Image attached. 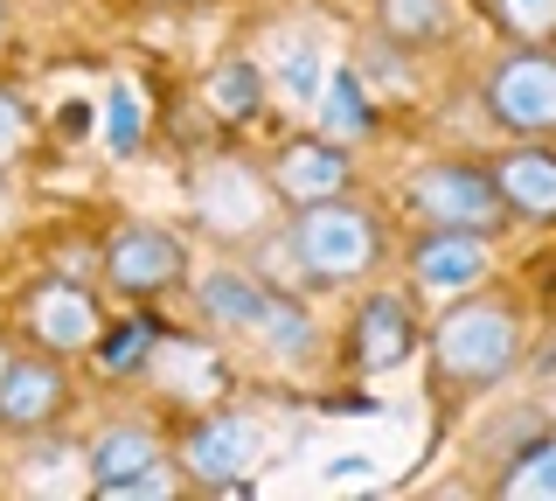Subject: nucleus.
<instances>
[{"mask_svg":"<svg viewBox=\"0 0 556 501\" xmlns=\"http://www.w3.org/2000/svg\"><path fill=\"white\" fill-rule=\"evenodd\" d=\"M286 251L313 292H341V286H362L382 265V223L348 196L300 202L292 230H286Z\"/></svg>","mask_w":556,"mask_h":501,"instance_id":"f03ea898","label":"nucleus"},{"mask_svg":"<svg viewBox=\"0 0 556 501\" xmlns=\"http://www.w3.org/2000/svg\"><path fill=\"white\" fill-rule=\"evenodd\" d=\"M265 306H271V286H257L251 272H237V265L208 272L195 286V314H202L208 335H223V341H251L257 321H265Z\"/></svg>","mask_w":556,"mask_h":501,"instance_id":"4468645a","label":"nucleus"},{"mask_svg":"<svg viewBox=\"0 0 556 501\" xmlns=\"http://www.w3.org/2000/svg\"><path fill=\"white\" fill-rule=\"evenodd\" d=\"M161 349V327L153 321H118V327H98L91 355H98V376H139Z\"/></svg>","mask_w":556,"mask_h":501,"instance_id":"412c9836","label":"nucleus"},{"mask_svg":"<svg viewBox=\"0 0 556 501\" xmlns=\"http://www.w3.org/2000/svg\"><path fill=\"white\" fill-rule=\"evenodd\" d=\"M417 349V314L404 292H362L355 321H348V370L355 376H390Z\"/></svg>","mask_w":556,"mask_h":501,"instance_id":"6e6552de","label":"nucleus"},{"mask_svg":"<svg viewBox=\"0 0 556 501\" xmlns=\"http://www.w3.org/2000/svg\"><path fill=\"white\" fill-rule=\"evenodd\" d=\"M494 22L515 42H549L556 36V0H494Z\"/></svg>","mask_w":556,"mask_h":501,"instance_id":"393cba45","label":"nucleus"},{"mask_svg":"<svg viewBox=\"0 0 556 501\" xmlns=\"http://www.w3.org/2000/svg\"><path fill=\"white\" fill-rule=\"evenodd\" d=\"M161 460H167V446H161V431H153V425H112V431H98V446L84 453V474H91L84 488L112 501L126 480H139L147 466H161Z\"/></svg>","mask_w":556,"mask_h":501,"instance_id":"2eb2a0df","label":"nucleus"},{"mask_svg":"<svg viewBox=\"0 0 556 501\" xmlns=\"http://www.w3.org/2000/svg\"><path fill=\"white\" fill-rule=\"evenodd\" d=\"M410 210L425 223H459V230H501L508 223V210H501V188L486 167L473 161H431L410 175Z\"/></svg>","mask_w":556,"mask_h":501,"instance_id":"39448f33","label":"nucleus"},{"mask_svg":"<svg viewBox=\"0 0 556 501\" xmlns=\"http://www.w3.org/2000/svg\"><path fill=\"white\" fill-rule=\"evenodd\" d=\"M271 196L278 202H327V196H348V181H355V161H348V147L341 140H286L278 147V161H271Z\"/></svg>","mask_w":556,"mask_h":501,"instance_id":"9b49d317","label":"nucleus"},{"mask_svg":"<svg viewBox=\"0 0 556 501\" xmlns=\"http://www.w3.org/2000/svg\"><path fill=\"white\" fill-rule=\"evenodd\" d=\"M265 98H271V84H265V71H257L251 57H230V63L208 71V105H216V118H230V126L257 118V112H265Z\"/></svg>","mask_w":556,"mask_h":501,"instance_id":"aec40b11","label":"nucleus"},{"mask_svg":"<svg viewBox=\"0 0 556 501\" xmlns=\"http://www.w3.org/2000/svg\"><path fill=\"white\" fill-rule=\"evenodd\" d=\"M70 404V376L49 355H8L0 362V431H42Z\"/></svg>","mask_w":556,"mask_h":501,"instance_id":"f8f14e48","label":"nucleus"},{"mask_svg":"<svg viewBox=\"0 0 556 501\" xmlns=\"http://www.w3.org/2000/svg\"><path fill=\"white\" fill-rule=\"evenodd\" d=\"M22 321H28V335L42 341L49 355H84L98 341V327H104V306L84 286H70V279H42L22 300Z\"/></svg>","mask_w":556,"mask_h":501,"instance_id":"9d476101","label":"nucleus"},{"mask_svg":"<svg viewBox=\"0 0 556 501\" xmlns=\"http://www.w3.org/2000/svg\"><path fill=\"white\" fill-rule=\"evenodd\" d=\"M501 501H556V431L535 439L529 453L508 460V474H501Z\"/></svg>","mask_w":556,"mask_h":501,"instance_id":"4be33fe9","label":"nucleus"},{"mask_svg":"<svg viewBox=\"0 0 556 501\" xmlns=\"http://www.w3.org/2000/svg\"><path fill=\"white\" fill-rule=\"evenodd\" d=\"M521 362V306L494 286H473L431 321V384L439 397H480Z\"/></svg>","mask_w":556,"mask_h":501,"instance_id":"f257e3e1","label":"nucleus"},{"mask_svg":"<svg viewBox=\"0 0 556 501\" xmlns=\"http://www.w3.org/2000/svg\"><path fill=\"white\" fill-rule=\"evenodd\" d=\"M0 362H8V349H0Z\"/></svg>","mask_w":556,"mask_h":501,"instance_id":"c85d7f7f","label":"nucleus"},{"mask_svg":"<svg viewBox=\"0 0 556 501\" xmlns=\"http://www.w3.org/2000/svg\"><path fill=\"white\" fill-rule=\"evenodd\" d=\"M486 118L515 140H535V133H556V49L543 42H515L508 57L486 71L480 84Z\"/></svg>","mask_w":556,"mask_h":501,"instance_id":"7ed1b4c3","label":"nucleus"},{"mask_svg":"<svg viewBox=\"0 0 556 501\" xmlns=\"http://www.w3.org/2000/svg\"><path fill=\"white\" fill-rule=\"evenodd\" d=\"M28 133H35L28 126V98L14 91V84H0V175L28 153Z\"/></svg>","mask_w":556,"mask_h":501,"instance_id":"a878e982","label":"nucleus"},{"mask_svg":"<svg viewBox=\"0 0 556 501\" xmlns=\"http://www.w3.org/2000/svg\"><path fill=\"white\" fill-rule=\"evenodd\" d=\"M376 36L396 49H431L452 36V0H376Z\"/></svg>","mask_w":556,"mask_h":501,"instance_id":"a211bd4d","label":"nucleus"},{"mask_svg":"<svg viewBox=\"0 0 556 501\" xmlns=\"http://www.w3.org/2000/svg\"><path fill=\"white\" fill-rule=\"evenodd\" d=\"M327 474H334V480H362V474H376V460H362V453H341V460H327Z\"/></svg>","mask_w":556,"mask_h":501,"instance_id":"cd10ccee","label":"nucleus"},{"mask_svg":"<svg viewBox=\"0 0 556 501\" xmlns=\"http://www.w3.org/2000/svg\"><path fill=\"white\" fill-rule=\"evenodd\" d=\"M98 133H104V147L118 153V161H132L139 153V98L126 91V84H112V91H104V112H98Z\"/></svg>","mask_w":556,"mask_h":501,"instance_id":"b1692460","label":"nucleus"},{"mask_svg":"<svg viewBox=\"0 0 556 501\" xmlns=\"http://www.w3.org/2000/svg\"><path fill=\"white\" fill-rule=\"evenodd\" d=\"M265 453V431L251 411H208L181 431V474L202 488H243V474Z\"/></svg>","mask_w":556,"mask_h":501,"instance_id":"0eeeda50","label":"nucleus"},{"mask_svg":"<svg viewBox=\"0 0 556 501\" xmlns=\"http://www.w3.org/2000/svg\"><path fill=\"white\" fill-rule=\"evenodd\" d=\"M257 349L278 355V362H306L313 349H320V327H313V314L292 292H271V306H265V321H257Z\"/></svg>","mask_w":556,"mask_h":501,"instance_id":"6ab92c4d","label":"nucleus"},{"mask_svg":"<svg viewBox=\"0 0 556 501\" xmlns=\"http://www.w3.org/2000/svg\"><path fill=\"white\" fill-rule=\"evenodd\" d=\"M494 272V230H459V223H425L410 237V286L425 300H459V292L486 286Z\"/></svg>","mask_w":556,"mask_h":501,"instance_id":"20e7f679","label":"nucleus"},{"mask_svg":"<svg viewBox=\"0 0 556 501\" xmlns=\"http://www.w3.org/2000/svg\"><path fill=\"white\" fill-rule=\"evenodd\" d=\"M348 71L369 84L376 98H382V91L396 98V91H410V49H396L390 36H369V42L355 49V63H348Z\"/></svg>","mask_w":556,"mask_h":501,"instance_id":"5701e85b","label":"nucleus"},{"mask_svg":"<svg viewBox=\"0 0 556 501\" xmlns=\"http://www.w3.org/2000/svg\"><path fill=\"white\" fill-rule=\"evenodd\" d=\"M161 494H181V480H174V466H167V460H161V466H147L139 480H126V488H118L112 501H161Z\"/></svg>","mask_w":556,"mask_h":501,"instance_id":"bb28decb","label":"nucleus"},{"mask_svg":"<svg viewBox=\"0 0 556 501\" xmlns=\"http://www.w3.org/2000/svg\"><path fill=\"white\" fill-rule=\"evenodd\" d=\"M494 188H501V210L515 223H535V230H556V147H535V140H515L494 167Z\"/></svg>","mask_w":556,"mask_h":501,"instance_id":"ddd939ff","label":"nucleus"},{"mask_svg":"<svg viewBox=\"0 0 556 501\" xmlns=\"http://www.w3.org/2000/svg\"><path fill=\"white\" fill-rule=\"evenodd\" d=\"M188 279V245L161 223H118L104 237V286L126 300H153V292Z\"/></svg>","mask_w":556,"mask_h":501,"instance_id":"423d86ee","label":"nucleus"},{"mask_svg":"<svg viewBox=\"0 0 556 501\" xmlns=\"http://www.w3.org/2000/svg\"><path fill=\"white\" fill-rule=\"evenodd\" d=\"M320 126H327V140H341V147H355V140H369V126H376V105H369V84H362L355 71H327L320 84Z\"/></svg>","mask_w":556,"mask_h":501,"instance_id":"f3484780","label":"nucleus"},{"mask_svg":"<svg viewBox=\"0 0 556 501\" xmlns=\"http://www.w3.org/2000/svg\"><path fill=\"white\" fill-rule=\"evenodd\" d=\"M265 84H278V91L292 98V105H313L327 84V49L313 28H278L271 36V63H265Z\"/></svg>","mask_w":556,"mask_h":501,"instance_id":"dca6fc26","label":"nucleus"},{"mask_svg":"<svg viewBox=\"0 0 556 501\" xmlns=\"http://www.w3.org/2000/svg\"><path fill=\"white\" fill-rule=\"evenodd\" d=\"M195 210L216 237H251L271 216V181L251 175L243 161H208L202 181H195Z\"/></svg>","mask_w":556,"mask_h":501,"instance_id":"1a4fd4ad","label":"nucleus"}]
</instances>
